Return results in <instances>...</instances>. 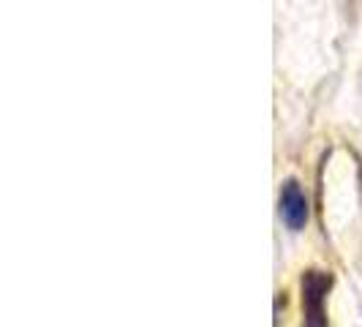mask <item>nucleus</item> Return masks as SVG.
I'll list each match as a JSON object with an SVG mask.
<instances>
[{
	"instance_id": "obj_1",
	"label": "nucleus",
	"mask_w": 362,
	"mask_h": 327,
	"mask_svg": "<svg viewBox=\"0 0 362 327\" xmlns=\"http://www.w3.org/2000/svg\"><path fill=\"white\" fill-rule=\"evenodd\" d=\"M329 284H332L329 272L308 270L303 275V311H305L303 327H327L325 300Z\"/></svg>"
},
{
	"instance_id": "obj_2",
	"label": "nucleus",
	"mask_w": 362,
	"mask_h": 327,
	"mask_svg": "<svg viewBox=\"0 0 362 327\" xmlns=\"http://www.w3.org/2000/svg\"><path fill=\"white\" fill-rule=\"evenodd\" d=\"M278 205H281V218H284V224L289 226L291 232L305 229V224H308V200H305L300 183L297 180L284 183Z\"/></svg>"
}]
</instances>
